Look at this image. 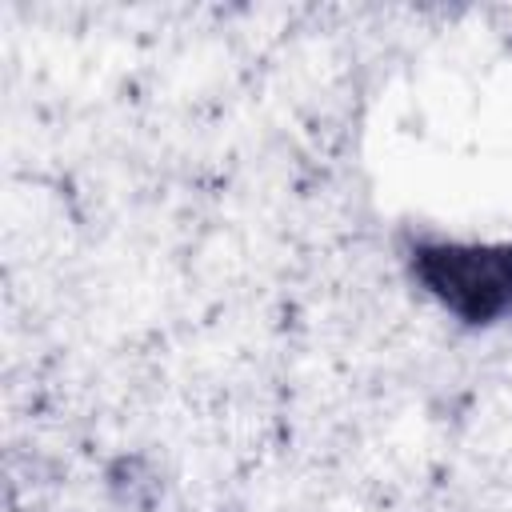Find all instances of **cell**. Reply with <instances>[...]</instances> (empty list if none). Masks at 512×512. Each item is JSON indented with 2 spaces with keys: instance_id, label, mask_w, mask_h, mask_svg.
Wrapping results in <instances>:
<instances>
[{
  "instance_id": "6da1fadb",
  "label": "cell",
  "mask_w": 512,
  "mask_h": 512,
  "mask_svg": "<svg viewBox=\"0 0 512 512\" xmlns=\"http://www.w3.org/2000/svg\"><path fill=\"white\" fill-rule=\"evenodd\" d=\"M420 272L456 312L484 320L500 312L512 296V256L484 248H428L420 252Z\"/></svg>"
}]
</instances>
